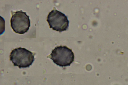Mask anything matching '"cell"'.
<instances>
[{"label":"cell","instance_id":"obj_1","mask_svg":"<svg viewBox=\"0 0 128 85\" xmlns=\"http://www.w3.org/2000/svg\"><path fill=\"white\" fill-rule=\"evenodd\" d=\"M56 65L62 67L70 66L74 61V55L72 50L66 46H57L47 57Z\"/></svg>","mask_w":128,"mask_h":85},{"label":"cell","instance_id":"obj_2","mask_svg":"<svg viewBox=\"0 0 128 85\" xmlns=\"http://www.w3.org/2000/svg\"><path fill=\"white\" fill-rule=\"evenodd\" d=\"M10 60L14 66L20 68L29 67L34 61L33 54L24 48L21 47L12 50L10 53Z\"/></svg>","mask_w":128,"mask_h":85},{"label":"cell","instance_id":"obj_3","mask_svg":"<svg viewBox=\"0 0 128 85\" xmlns=\"http://www.w3.org/2000/svg\"><path fill=\"white\" fill-rule=\"evenodd\" d=\"M47 21L50 28L56 31H66L69 26V21L67 17L56 9L53 10L49 13Z\"/></svg>","mask_w":128,"mask_h":85},{"label":"cell","instance_id":"obj_4","mask_svg":"<svg viewBox=\"0 0 128 85\" xmlns=\"http://www.w3.org/2000/svg\"><path fill=\"white\" fill-rule=\"evenodd\" d=\"M29 16L22 10L14 12L10 19L11 27L16 33L23 34L26 32L30 26Z\"/></svg>","mask_w":128,"mask_h":85}]
</instances>
